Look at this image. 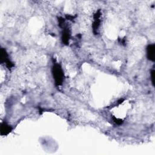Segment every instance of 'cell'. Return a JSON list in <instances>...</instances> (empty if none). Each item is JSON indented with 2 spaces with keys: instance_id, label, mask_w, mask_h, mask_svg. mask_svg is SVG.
I'll return each mask as SVG.
<instances>
[{
  "instance_id": "1",
  "label": "cell",
  "mask_w": 155,
  "mask_h": 155,
  "mask_svg": "<svg viewBox=\"0 0 155 155\" xmlns=\"http://www.w3.org/2000/svg\"><path fill=\"white\" fill-rule=\"evenodd\" d=\"M52 72L55 83L57 85H61L63 81L64 73L61 66L57 64H54L52 69Z\"/></svg>"
},
{
  "instance_id": "2",
  "label": "cell",
  "mask_w": 155,
  "mask_h": 155,
  "mask_svg": "<svg viewBox=\"0 0 155 155\" xmlns=\"http://www.w3.org/2000/svg\"><path fill=\"white\" fill-rule=\"evenodd\" d=\"M147 58L149 60L151 61H154V44H151L149 45L147 49Z\"/></svg>"
},
{
  "instance_id": "3",
  "label": "cell",
  "mask_w": 155,
  "mask_h": 155,
  "mask_svg": "<svg viewBox=\"0 0 155 155\" xmlns=\"http://www.w3.org/2000/svg\"><path fill=\"white\" fill-rule=\"evenodd\" d=\"M10 128L9 127V126L6 125L5 124L4 125H2L1 126V134L2 135L7 134L8 133H9V131H10Z\"/></svg>"
}]
</instances>
